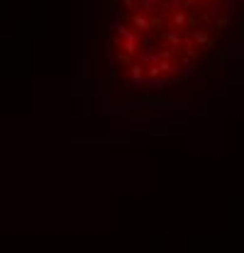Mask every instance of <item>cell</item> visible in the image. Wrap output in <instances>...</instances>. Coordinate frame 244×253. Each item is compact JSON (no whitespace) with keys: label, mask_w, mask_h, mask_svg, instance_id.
<instances>
[{"label":"cell","mask_w":244,"mask_h":253,"mask_svg":"<svg viewBox=\"0 0 244 253\" xmlns=\"http://www.w3.org/2000/svg\"><path fill=\"white\" fill-rule=\"evenodd\" d=\"M103 44L113 80L164 102L244 47V0H105Z\"/></svg>","instance_id":"6da1fadb"}]
</instances>
